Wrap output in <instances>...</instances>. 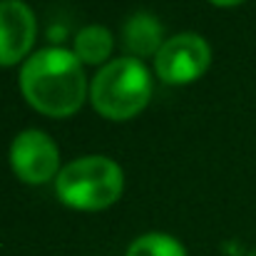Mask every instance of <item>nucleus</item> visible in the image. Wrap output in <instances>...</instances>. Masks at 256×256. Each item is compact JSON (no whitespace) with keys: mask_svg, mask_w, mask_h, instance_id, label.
<instances>
[{"mask_svg":"<svg viewBox=\"0 0 256 256\" xmlns=\"http://www.w3.org/2000/svg\"><path fill=\"white\" fill-rule=\"evenodd\" d=\"M22 97L48 117H70L85 104L90 92L85 68L65 48H42L20 70Z\"/></svg>","mask_w":256,"mask_h":256,"instance_id":"obj_1","label":"nucleus"},{"mask_svg":"<svg viewBox=\"0 0 256 256\" xmlns=\"http://www.w3.org/2000/svg\"><path fill=\"white\" fill-rule=\"evenodd\" d=\"M58 199L78 212L112 206L124 192V172L104 154H87L65 164L55 176Z\"/></svg>","mask_w":256,"mask_h":256,"instance_id":"obj_2","label":"nucleus"},{"mask_svg":"<svg viewBox=\"0 0 256 256\" xmlns=\"http://www.w3.org/2000/svg\"><path fill=\"white\" fill-rule=\"evenodd\" d=\"M152 97V75L137 58L104 62L90 82L92 107L107 120H130L140 114Z\"/></svg>","mask_w":256,"mask_h":256,"instance_id":"obj_3","label":"nucleus"},{"mask_svg":"<svg viewBox=\"0 0 256 256\" xmlns=\"http://www.w3.org/2000/svg\"><path fill=\"white\" fill-rule=\"evenodd\" d=\"M212 48L196 32H176L154 55V72L167 85H186L209 70Z\"/></svg>","mask_w":256,"mask_h":256,"instance_id":"obj_4","label":"nucleus"},{"mask_svg":"<svg viewBox=\"0 0 256 256\" xmlns=\"http://www.w3.org/2000/svg\"><path fill=\"white\" fill-rule=\"evenodd\" d=\"M10 167L25 184H45L60 174V150L42 130H22L10 144Z\"/></svg>","mask_w":256,"mask_h":256,"instance_id":"obj_5","label":"nucleus"},{"mask_svg":"<svg viewBox=\"0 0 256 256\" xmlns=\"http://www.w3.org/2000/svg\"><path fill=\"white\" fill-rule=\"evenodd\" d=\"M38 20L25 0H0V65L20 62L32 48Z\"/></svg>","mask_w":256,"mask_h":256,"instance_id":"obj_6","label":"nucleus"},{"mask_svg":"<svg viewBox=\"0 0 256 256\" xmlns=\"http://www.w3.org/2000/svg\"><path fill=\"white\" fill-rule=\"evenodd\" d=\"M122 40H124L127 50L132 52V58H137V60L157 55L160 48L164 45V30H162L160 18L147 10L132 12L122 25Z\"/></svg>","mask_w":256,"mask_h":256,"instance_id":"obj_7","label":"nucleus"},{"mask_svg":"<svg viewBox=\"0 0 256 256\" xmlns=\"http://www.w3.org/2000/svg\"><path fill=\"white\" fill-rule=\"evenodd\" d=\"M112 32L104 25H85L75 35V55L85 65H102L112 52Z\"/></svg>","mask_w":256,"mask_h":256,"instance_id":"obj_8","label":"nucleus"},{"mask_svg":"<svg viewBox=\"0 0 256 256\" xmlns=\"http://www.w3.org/2000/svg\"><path fill=\"white\" fill-rule=\"evenodd\" d=\"M124 256H186V249L179 239L162 232H150L137 236Z\"/></svg>","mask_w":256,"mask_h":256,"instance_id":"obj_9","label":"nucleus"},{"mask_svg":"<svg viewBox=\"0 0 256 256\" xmlns=\"http://www.w3.org/2000/svg\"><path fill=\"white\" fill-rule=\"evenodd\" d=\"M209 2H214V5H219V8H232V5H239V2H244V0H209Z\"/></svg>","mask_w":256,"mask_h":256,"instance_id":"obj_10","label":"nucleus"}]
</instances>
